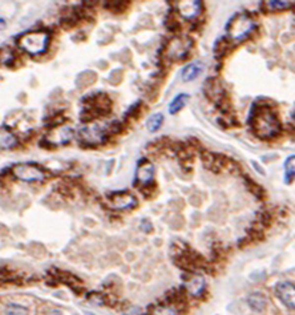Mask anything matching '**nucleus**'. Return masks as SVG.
Here are the masks:
<instances>
[{
    "mask_svg": "<svg viewBox=\"0 0 295 315\" xmlns=\"http://www.w3.org/2000/svg\"><path fill=\"white\" fill-rule=\"evenodd\" d=\"M153 177H154V167L150 162H145L139 165L137 169V181L143 185H149L152 182Z\"/></svg>",
    "mask_w": 295,
    "mask_h": 315,
    "instance_id": "obj_10",
    "label": "nucleus"
},
{
    "mask_svg": "<svg viewBox=\"0 0 295 315\" xmlns=\"http://www.w3.org/2000/svg\"><path fill=\"white\" fill-rule=\"evenodd\" d=\"M109 202L111 205L114 209H120V210H125V209H132L137 205V198L130 194L128 192H118V193H113L111 194L109 197Z\"/></svg>",
    "mask_w": 295,
    "mask_h": 315,
    "instance_id": "obj_7",
    "label": "nucleus"
},
{
    "mask_svg": "<svg viewBox=\"0 0 295 315\" xmlns=\"http://www.w3.org/2000/svg\"><path fill=\"white\" fill-rule=\"evenodd\" d=\"M295 179V156H290L285 161V182L290 184Z\"/></svg>",
    "mask_w": 295,
    "mask_h": 315,
    "instance_id": "obj_16",
    "label": "nucleus"
},
{
    "mask_svg": "<svg viewBox=\"0 0 295 315\" xmlns=\"http://www.w3.org/2000/svg\"><path fill=\"white\" fill-rule=\"evenodd\" d=\"M51 315H61V313H60V311H53V313Z\"/></svg>",
    "mask_w": 295,
    "mask_h": 315,
    "instance_id": "obj_24",
    "label": "nucleus"
},
{
    "mask_svg": "<svg viewBox=\"0 0 295 315\" xmlns=\"http://www.w3.org/2000/svg\"><path fill=\"white\" fill-rule=\"evenodd\" d=\"M85 315H96V314H93V313H85Z\"/></svg>",
    "mask_w": 295,
    "mask_h": 315,
    "instance_id": "obj_25",
    "label": "nucleus"
},
{
    "mask_svg": "<svg viewBox=\"0 0 295 315\" xmlns=\"http://www.w3.org/2000/svg\"><path fill=\"white\" fill-rule=\"evenodd\" d=\"M189 99H190V96H189L187 93H180V95H177V96L174 97L173 100L170 101L169 113L170 114L178 113V112L183 109L184 106L187 104Z\"/></svg>",
    "mask_w": 295,
    "mask_h": 315,
    "instance_id": "obj_15",
    "label": "nucleus"
},
{
    "mask_svg": "<svg viewBox=\"0 0 295 315\" xmlns=\"http://www.w3.org/2000/svg\"><path fill=\"white\" fill-rule=\"evenodd\" d=\"M80 136L87 142L99 144L107 139V131H105V128L99 127L97 124H92V125H88V127L80 129Z\"/></svg>",
    "mask_w": 295,
    "mask_h": 315,
    "instance_id": "obj_8",
    "label": "nucleus"
},
{
    "mask_svg": "<svg viewBox=\"0 0 295 315\" xmlns=\"http://www.w3.org/2000/svg\"><path fill=\"white\" fill-rule=\"evenodd\" d=\"M291 4H293L291 1H281V0H277V1H266V5L270 9H285L289 8Z\"/></svg>",
    "mask_w": 295,
    "mask_h": 315,
    "instance_id": "obj_21",
    "label": "nucleus"
},
{
    "mask_svg": "<svg viewBox=\"0 0 295 315\" xmlns=\"http://www.w3.org/2000/svg\"><path fill=\"white\" fill-rule=\"evenodd\" d=\"M201 7H202V3L198 0H185V1H180L177 5L178 12L185 19L197 18L201 12Z\"/></svg>",
    "mask_w": 295,
    "mask_h": 315,
    "instance_id": "obj_9",
    "label": "nucleus"
},
{
    "mask_svg": "<svg viewBox=\"0 0 295 315\" xmlns=\"http://www.w3.org/2000/svg\"><path fill=\"white\" fill-rule=\"evenodd\" d=\"M275 294L281 299V302L286 307L294 310L295 309V284L287 280L279 282L275 286Z\"/></svg>",
    "mask_w": 295,
    "mask_h": 315,
    "instance_id": "obj_6",
    "label": "nucleus"
},
{
    "mask_svg": "<svg viewBox=\"0 0 295 315\" xmlns=\"http://www.w3.org/2000/svg\"><path fill=\"white\" fill-rule=\"evenodd\" d=\"M5 27V22L3 20V19H0V30H3Z\"/></svg>",
    "mask_w": 295,
    "mask_h": 315,
    "instance_id": "obj_23",
    "label": "nucleus"
},
{
    "mask_svg": "<svg viewBox=\"0 0 295 315\" xmlns=\"http://www.w3.org/2000/svg\"><path fill=\"white\" fill-rule=\"evenodd\" d=\"M248 303L253 310L257 311V313H260V311L265 310L266 306H267V299L262 293H253L249 295Z\"/></svg>",
    "mask_w": 295,
    "mask_h": 315,
    "instance_id": "obj_14",
    "label": "nucleus"
},
{
    "mask_svg": "<svg viewBox=\"0 0 295 315\" xmlns=\"http://www.w3.org/2000/svg\"><path fill=\"white\" fill-rule=\"evenodd\" d=\"M126 7V4H124L122 1H111V3H107V8L111 9L114 12V8H120V11H124Z\"/></svg>",
    "mask_w": 295,
    "mask_h": 315,
    "instance_id": "obj_22",
    "label": "nucleus"
},
{
    "mask_svg": "<svg viewBox=\"0 0 295 315\" xmlns=\"http://www.w3.org/2000/svg\"><path fill=\"white\" fill-rule=\"evenodd\" d=\"M150 315H177V311L168 305H158L153 309Z\"/></svg>",
    "mask_w": 295,
    "mask_h": 315,
    "instance_id": "obj_19",
    "label": "nucleus"
},
{
    "mask_svg": "<svg viewBox=\"0 0 295 315\" xmlns=\"http://www.w3.org/2000/svg\"><path fill=\"white\" fill-rule=\"evenodd\" d=\"M12 173L16 178L26 181V182H39L45 178L44 172L39 167H36L31 162L26 164H16L12 168Z\"/></svg>",
    "mask_w": 295,
    "mask_h": 315,
    "instance_id": "obj_4",
    "label": "nucleus"
},
{
    "mask_svg": "<svg viewBox=\"0 0 295 315\" xmlns=\"http://www.w3.org/2000/svg\"><path fill=\"white\" fill-rule=\"evenodd\" d=\"M205 92L208 97L213 99L214 101H220L223 96V89H222L221 84L216 81V80H208L205 84Z\"/></svg>",
    "mask_w": 295,
    "mask_h": 315,
    "instance_id": "obj_13",
    "label": "nucleus"
},
{
    "mask_svg": "<svg viewBox=\"0 0 295 315\" xmlns=\"http://www.w3.org/2000/svg\"><path fill=\"white\" fill-rule=\"evenodd\" d=\"M49 44V35L45 31L28 32L18 40V45L30 55H40L45 52Z\"/></svg>",
    "mask_w": 295,
    "mask_h": 315,
    "instance_id": "obj_3",
    "label": "nucleus"
},
{
    "mask_svg": "<svg viewBox=\"0 0 295 315\" xmlns=\"http://www.w3.org/2000/svg\"><path fill=\"white\" fill-rule=\"evenodd\" d=\"M28 314V310L26 307L20 306V305H16V303H11L5 309V315H27Z\"/></svg>",
    "mask_w": 295,
    "mask_h": 315,
    "instance_id": "obj_20",
    "label": "nucleus"
},
{
    "mask_svg": "<svg viewBox=\"0 0 295 315\" xmlns=\"http://www.w3.org/2000/svg\"><path fill=\"white\" fill-rule=\"evenodd\" d=\"M162 123H164V114L162 113L152 114L150 117L148 118V121H147L148 131L150 132V133H153V132H157L161 128Z\"/></svg>",
    "mask_w": 295,
    "mask_h": 315,
    "instance_id": "obj_17",
    "label": "nucleus"
},
{
    "mask_svg": "<svg viewBox=\"0 0 295 315\" xmlns=\"http://www.w3.org/2000/svg\"><path fill=\"white\" fill-rule=\"evenodd\" d=\"M191 41L190 37L186 36H181V37H174L169 41V44L166 45L165 55L169 59H174V60H180L186 56L187 52L191 48Z\"/></svg>",
    "mask_w": 295,
    "mask_h": 315,
    "instance_id": "obj_5",
    "label": "nucleus"
},
{
    "mask_svg": "<svg viewBox=\"0 0 295 315\" xmlns=\"http://www.w3.org/2000/svg\"><path fill=\"white\" fill-rule=\"evenodd\" d=\"M205 286H206V283H205L204 277L201 276H193L190 280H186V284H185L187 291L194 297H200L201 294L204 293Z\"/></svg>",
    "mask_w": 295,
    "mask_h": 315,
    "instance_id": "obj_11",
    "label": "nucleus"
},
{
    "mask_svg": "<svg viewBox=\"0 0 295 315\" xmlns=\"http://www.w3.org/2000/svg\"><path fill=\"white\" fill-rule=\"evenodd\" d=\"M16 145V137L8 131H0V148L9 149Z\"/></svg>",
    "mask_w": 295,
    "mask_h": 315,
    "instance_id": "obj_18",
    "label": "nucleus"
},
{
    "mask_svg": "<svg viewBox=\"0 0 295 315\" xmlns=\"http://www.w3.org/2000/svg\"><path fill=\"white\" fill-rule=\"evenodd\" d=\"M252 129L256 136L262 140H269L281 132V123L273 110L260 106L253 112Z\"/></svg>",
    "mask_w": 295,
    "mask_h": 315,
    "instance_id": "obj_1",
    "label": "nucleus"
},
{
    "mask_svg": "<svg viewBox=\"0 0 295 315\" xmlns=\"http://www.w3.org/2000/svg\"><path fill=\"white\" fill-rule=\"evenodd\" d=\"M202 70H204V66H202V63L200 62H194V63H190V64H187L185 68L183 70V80L184 81H193L194 79H197L201 73H202Z\"/></svg>",
    "mask_w": 295,
    "mask_h": 315,
    "instance_id": "obj_12",
    "label": "nucleus"
},
{
    "mask_svg": "<svg viewBox=\"0 0 295 315\" xmlns=\"http://www.w3.org/2000/svg\"><path fill=\"white\" fill-rule=\"evenodd\" d=\"M256 23L250 16L245 13H237L230 19V22L227 23L226 32L230 39L241 41V40L248 39L256 30Z\"/></svg>",
    "mask_w": 295,
    "mask_h": 315,
    "instance_id": "obj_2",
    "label": "nucleus"
}]
</instances>
